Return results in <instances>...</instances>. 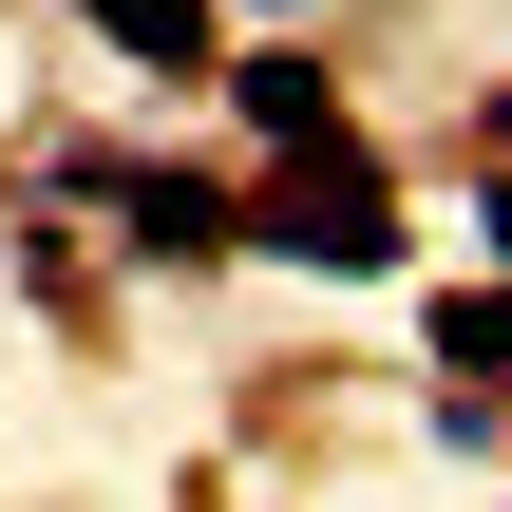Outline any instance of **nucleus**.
<instances>
[{
	"mask_svg": "<svg viewBox=\"0 0 512 512\" xmlns=\"http://www.w3.org/2000/svg\"><path fill=\"white\" fill-rule=\"evenodd\" d=\"M437 361H456V380H512V285H456V304H437Z\"/></svg>",
	"mask_w": 512,
	"mask_h": 512,
	"instance_id": "nucleus-5",
	"label": "nucleus"
},
{
	"mask_svg": "<svg viewBox=\"0 0 512 512\" xmlns=\"http://www.w3.org/2000/svg\"><path fill=\"white\" fill-rule=\"evenodd\" d=\"M475 247H494V285H512V171H494V190H475Z\"/></svg>",
	"mask_w": 512,
	"mask_h": 512,
	"instance_id": "nucleus-6",
	"label": "nucleus"
},
{
	"mask_svg": "<svg viewBox=\"0 0 512 512\" xmlns=\"http://www.w3.org/2000/svg\"><path fill=\"white\" fill-rule=\"evenodd\" d=\"M247 247H285V266H342V285H380V266H399V190H380V152H361V133L285 152V190L247 209Z\"/></svg>",
	"mask_w": 512,
	"mask_h": 512,
	"instance_id": "nucleus-1",
	"label": "nucleus"
},
{
	"mask_svg": "<svg viewBox=\"0 0 512 512\" xmlns=\"http://www.w3.org/2000/svg\"><path fill=\"white\" fill-rule=\"evenodd\" d=\"M114 209H133L152 266H228V247H247V209H228L209 171H114Z\"/></svg>",
	"mask_w": 512,
	"mask_h": 512,
	"instance_id": "nucleus-3",
	"label": "nucleus"
},
{
	"mask_svg": "<svg viewBox=\"0 0 512 512\" xmlns=\"http://www.w3.org/2000/svg\"><path fill=\"white\" fill-rule=\"evenodd\" d=\"M76 19H95L133 76H209V0H76Z\"/></svg>",
	"mask_w": 512,
	"mask_h": 512,
	"instance_id": "nucleus-4",
	"label": "nucleus"
},
{
	"mask_svg": "<svg viewBox=\"0 0 512 512\" xmlns=\"http://www.w3.org/2000/svg\"><path fill=\"white\" fill-rule=\"evenodd\" d=\"M209 76L247 95V133H266V152H323V133H342V95H323V57H304V38H247V57H209Z\"/></svg>",
	"mask_w": 512,
	"mask_h": 512,
	"instance_id": "nucleus-2",
	"label": "nucleus"
},
{
	"mask_svg": "<svg viewBox=\"0 0 512 512\" xmlns=\"http://www.w3.org/2000/svg\"><path fill=\"white\" fill-rule=\"evenodd\" d=\"M266 19H285V0H266Z\"/></svg>",
	"mask_w": 512,
	"mask_h": 512,
	"instance_id": "nucleus-7",
	"label": "nucleus"
}]
</instances>
